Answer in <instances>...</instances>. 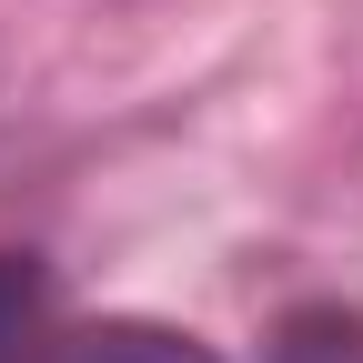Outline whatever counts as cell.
Masks as SVG:
<instances>
[{
  "label": "cell",
  "instance_id": "obj_1",
  "mask_svg": "<svg viewBox=\"0 0 363 363\" xmlns=\"http://www.w3.org/2000/svg\"><path fill=\"white\" fill-rule=\"evenodd\" d=\"M61 363H212L192 333H172V323H91Z\"/></svg>",
  "mask_w": 363,
  "mask_h": 363
},
{
  "label": "cell",
  "instance_id": "obj_2",
  "mask_svg": "<svg viewBox=\"0 0 363 363\" xmlns=\"http://www.w3.org/2000/svg\"><path fill=\"white\" fill-rule=\"evenodd\" d=\"M40 293H51V283H40V262H30V252H0V363L30 343V323H40Z\"/></svg>",
  "mask_w": 363,
  "mask_h": 363
}]
</instances>
